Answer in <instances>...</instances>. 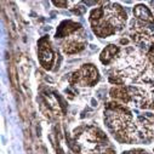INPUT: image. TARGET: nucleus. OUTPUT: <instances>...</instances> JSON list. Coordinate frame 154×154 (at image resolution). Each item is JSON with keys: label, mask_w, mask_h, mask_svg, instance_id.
Returning <instances> with one entry per match:
<instances>
[{"label": "nucleus", "mask_w": 154, "mask_h": 154, "mask_svg": "<svg viewBox=\"0 0 154 154\" xmlns=\"http://www.w3.org/2000/svg\"><path fill=\"white\" fill-rule=\"evenodd\" d=\"M100 79L98 70L94 64H84L69 76V83L80 86H94Z\"/></svg>", "instance_id": "obj_5"}, {"label": "nucleus", "mask_w": 154, "mask_h": 154, "mask_svg": "<svg viewBox=\"0 0 154 154\" xmlns=\"http://www.w3.org/2000/svg\"><path fill=\"white\" fill-rule=\"evenodd\" d=\"M54 5L56 6H62V8H66L68 5V2H54Z\"/></svg>", "instance_id": "obj_15"}, {"label": "nucleus", "mask_w": 154, "mask_h": 154, "mask_svg": "<svg viewBox=\"0 0 154 154\" xmlns=\"http://www.w3.org/2000/svg\"><path fill=\"white\" fill-rule=\"evenodd\" d=\"M80 29H82V26L79 23L73 22V21H64L58 26L57 32H56V38H64L66 39V38L73 35L74 33H76Z\"/></svg>", "instance_id": "obj_11"}, {"label": "nucleus", "mask_w": 154, "mask_h": 154, "mask_svg": "<svg viewBox=\"0 0 154 154\" xmlns=\"http://www.w3.org/2000/svg\"><path fill=\"white\" fill-rule=\"evenodd\" d=\"M84 36H85L84 29L82 28L80 30L74 33L73 35L63 39V42L61 43V48H62L63 52L67 55H74V54H78L82 50H84V48L86 45Z\"/></svg>", "instance_id": "obj_6"}, {"label": "nucleus", "mask_w": 154, "mask_h": 154, "mask_svg": "<svg viewBox=\"0 0 154 154\" xmlns=\"http://www.w3.org/2000/svg\"><path fill=\"white\" fill-rule=\"evenodd\" d=\"M132 101L143 109H154V86L134 88L131 86Z\"/></svg>", "instance_id": "obj_7"}, {"label": "nucleus", "mask_w": 154, "mask_h": 154, "mask_svg": "<svg viewBox=\"0 0 154 154\" xmlns=\"http://www.w3.org/2000/svg\"><path fill=\"white\" fill-rule=\"evenodd\" d=\"M134 15L136 16L137 21H141L146 24H154V16L152 15L150 10L144 5H137L134 9Z\"/></svg>", "instance_id": "obj_13"}, {"label": "nucleus", "mask_w": 154, "mask_h": 154, "mask_svg": "<svg viewBox=\"0 0 154 154\" xmlns=\"http://www.w3.org/2000/svg\"><path fill=\"white\" fill-rule=\"evenodd\" d=\"M115 75L125 82L144 83L152 82V75L154 74V63L152 57L147 56L138 49L131 48L120 51L114 62Z\"/></svg>", "instance_id": "obj_1"}, {"label": "nucleus", "mask_w": 154, "mask_h": 154, "mask_svg": "<svg viewBox=\"0 0 154 154\" xmlns=\"http://www.w3.org/2000/svg\"><path fill=\"white\" fill-rule=\"evenodd\" d=\"M153 152H154V149H153Z\"/></svg>", "instance_id": "obj_17"}, {"label": "nucleus", "mask_w": 154, "mask_h": 154, "mask_svg": "<svg viewBox=\"0 0 154 154\" xmlns=\"http://www.w3.org/2000/svg\"><path fill=\"white\" fill-rule=\"evenodd\" d=\"M76 140L80 143L82 149H96L106 147L108 140L106 135L97 128L89 126L85 128L84 131L76 135Z\"/></svg>", "instance_id": "obj_4"}, {"label": "nucleus", "mask_w": 154, "mask_h": 154, "mask_svg": "<svg viewBox=\"0 0 154 154\" xmlns=\"http://www.w3.org/2000/svg\"><path fill=\"white\" fill-rule=\"evenodd\" d=\"M126 20H128L126 11L120 5L112 3V4L103 8L102 16L95 21H102L118 32V30H122L124 28ZM95 21H90V22H95Z\"/></svg>", "instance_id": "obj_3"}, {"label": "nucleus", "mask_w": 154, "mask_h": 154, "mask_svg": "<svg viewBox=\"0 0 154 154\" xmlns=\"http://www.w3.org/2000/svg\"><path fill=\"white\" fill-rule=\"evenodd\" d=\"M104 122L113 136L122 143H134L138 141V128L135 124L131 112L125 104L119 102L108 103Z\"/></svg>", "instance_id": "obj_2"}, {"label": "nucleus", "mask_w": 154, "mask_h": 154, "mask_svg": "<svg viewBox=\"0 0 154 154\" xmlns=\"http://www.w3.org/2000/svg\"><path fill=\"white\" fill-rule=\"evenodd\" d=\"M137 128L146 137L154 140V114L147 115V117H141L137 120Z\"/></svg>", "instance_id": "obj_10"}, {"label": "nucleus", "mask_w": 154, "mask_h": 154, "mask_svg": "<svg viewBox=\"0 0 154 154\" xmlns=\"http://www.w3.org/2000/svg\"><path fill=\"white\" fill-rule=\"evenodd\" d=\"M38 56H39V61L42 63V66L46 69H50L54 60H55V55L54 51L51 49L50 45V40L49 38H43L39 42V46H38Z\"/></svg>", "instance_id": "obj_8"}, {"label": "nucleus", "mask_w": 154, "mask_h": 154, "mask_svg": "<svg viewBox=\"0 0 154 154\" xmlns=\"http://www.w3.org/2000/svg\"><path fill=\"white\" fill-rule=\"evenodd\" d=\"M124 154H148L146 150H142V149H136V150H130V152H126Z\"/></svg>", "instance_id": "obj_14"}, {"label": "nucleus", "mask_w": 154, "mask_h": 154, "mask_svg": "<svg viewBox=\"0 0 154 154\" xmlns=\"http://www.w3.org/2000/svg\"><path fill=\"white\" fill-rule=\"evenodd\" d=\"M120 54V49L119 46L117 45H108L103 49V51L101 52L100 55V61L104 64V66H108L113 62H115L117 60L118 55Z\"/></svg>", "instance_id": "obj_12"}, {"label": "nucleus", "mask_w": 154, "mask_h": 154, "mask_svg": "<svg viewBox=\"0 0 154 154\" xmlns=\"http://www.w3.org/2000/svg\"><path fill=\"white\" fill-rule=\"evenodd\" d=\"M153 54H154V45H152V46H150V49H149V55L152 56Z\"/></svg>", "instance_id": "obj_16"}, {"label": "nucleus", "mask_w": 154, "mask_h": 154, "mask_svg": "<svg viewBox=\"0 0 154 154\" xmlns=\"http://www.w3.org/2000/svg\"><path fill=\"white\" fill-rule=\"evenodd\" d=\"M110 97L115 101L123 104H128L132 102V94H131V86H124L119 85L110 90Z\"/></svg>", "instance_id": "obj_9"}]
</instances>
